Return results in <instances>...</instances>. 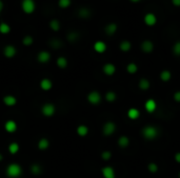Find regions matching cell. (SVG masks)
Listing matches in <instances>:
<instances>
[{
  "label": "cell",
  "instance_id": "obj_1",
  "mask_svg": "<svg viewBox=\"0 0 180 178\" xmlns=\"http://www.w3.org/2000/svg\"><path fill=\"white\" fill-rule=\"evenodd\" d=\"M5 173H7V176L8 178H18L22 174V168L19 164L13 162V164H10L8 165Z\"/></svg>",
  "mask_w": 180,
  "mask_h": 178
},
{
  "label": "cell",
  "instance_id": "obj_2",
  "mask_svg": "<svg viewBox=\"0 0 180 178\" xmlns=\"http://www.w3.org/2000/svg\"><path fill=\"white\" fill-rule=\"evenodd\" d=\"M158 134H159L158 129L154 126H145V128L142 129V135L145 140H155V138L158 136Z\"/></svg>",
  "mask_w": 180,
  "mask_h": 178
},
{
  "label": "cell",
  "instance_id": "obj_3",
  "mask_svg": "<svg viewBox=\"0 0 180 178\" xmlns=\"http://www.w3.org/2000/svg\"><path fill=\"white\" fill-rule=\"evenodd\" d=\"M21 8L25 14H32L34 13L36 8V3L34 0H22L21 2Z\"/></svg>",
  "mask_w": 180,
  "mask_h": 178
},
{
  "label": "cell",
  "instance_id": "obj_4",
  "mask_svg": "<svg viewBox=\"0 0 180 178\" xmlns=\"http://www.w3.org/2000/svg\"><path fill=\"white\" fill-rule=\"evenodd\" d=\"M55 112H56V107L55 105L52 103H46L41 107V113L46 117L53 116L54 114H55Z\"/></svg>",
  "mask_w": 180,
  "mask_h": 178
},
{
  "label": "cell",
  "instance_id": "obj_5",
  "mask_svg": "<svg viewBox=\"0 0 180 178\" xmlns=\"http://www.w3.org/2000/svg\"><path fill=\"white\" fill-rule=\"evenodd\" d=\"M88 101H89V103L92 105H99L101 103L100 92L97 91V90H93V91H91L88 95Z\"/></svg>",
  "mask_w": 180,
  "mask_h": 178
},
{
  "label": "cell",
  "instance_id": "obj_6",
  "mask_svg": "<svg viewBox=\"0 0 180 178\" xmlns=\"http://www.w3.org/2000/svg\"><path fill=\"white\" fill-rule=\"evenodd\" d=\"M116 131V125L113 122H106L102 127V132L106 136H111Z\"/></svg>",
  "mask_w": 180,
  "mask_h": 178
},
{
  "label": "cell",
  "instance_id": "obj_7",
  "mask_svg": "<svg viewBox=\"0 0 180 178\" xmlns=\"http://www.w3.org/2000/svg\"><path fill=\"white\" fill-rule=\"evenodd\" d=\"M101 173H102L103 178H116L115 170L111 165H106L101 169Z\"/></svg>",
  "mask_w": 180,
  "mask_h": 178
},
{
  "label": "cell",
  "instance_id": "obj_8",
  "mask_svg": "<svg viewBox=\"0 0 180 178\" xmlns=\"http://www.w3.org/2000/svg\"><path fill=\"white\" fill-rule=\"evenodd\" d=\"M17 53V49L14 45H7L3 49V55L7 57V58L11 59V58H14Z\"/></svg>",
  "mask_w": 180,
  "mask_h": 178
},
{
  "label": "cell",
  "instance_id": "obj_9",
  "mask_svg": "<svg viewBox=\"0 0 180 178\" xmlns=\"http://www.w3.org/2000/svg\"><path fill=\"white\" fill-rule=\"evenodd\" d=\"M143 21H145V25L148 26H154L156 23H157V17L155 16L153 13H148L143 18Z\"/></svg>",
  "mask_w": 180,
  "mask_h": 178
},
{
  "label": "cell",
  "instance_id": "obj_10",
  "mask_svg": "<svg viewBox=\"0 0 180 178\" xmlns=\"http://www.w3.org/2000/svg\"><path fill=\"white\" fill-rule=\"evenodd\" d=\"M37 60L39 63H42V64H46V63L50 62L51 60V53L46 50H42L37 55Z\"/></svg>",
  "mask_w": 180,
  "mask_h": 178
},
{
  "label": "cell",
  "instance_id": "obj_11",
  "mask_svg": "<svg viewBox=\"0 0 180 178\" xmlns=\"http://www.w3.org/2000/svg\"><path fill=\"white\" fill-rule=\"evenodd\" d=\"M4 129L8 133H14L17 130V123L13 120H8L4 124Z\"/></svg>",
  "mask_w": 180,
  "mask_h": 178
},
{
  "label": "cell",
  "instance_id": "obj_12",
  "mask_svg": "<svg viewBox=\"0 0 180 178\" xmlns=\"http://www.w3.org/2000/svg\"><path fill=\"white\" fill-rule=\"evenodd\" d=\"M145 110L148 111L149 113H153V112H154V111L156 110V108H157V103H156L155 99H149L148 101L145 102Z\"/></svg>",
  "mask_w": 180,
  "mask_h": 178
},
{
  "label": "cell",
  "instance_id": "obj_13",
  "mask_svg": "<svg viewBox=\"0 0 180 178\" xmlns=\"http://www.w3.org/2000/svg\"><path fill=\"white\" fill-rule=\"evenodd\" d=\"M39 85H40V88L42 90H44V91H49V90L52 89L53 82L50 79H47V78H44V79H42L40 81Z\"/></svg>",
  "mask_w": 180,
  "mask_h": 178
},
{
  "label": "cell",
  "instance_id": "obj_14",
  "mask_svg": "<svg viewBox=\"0 0 180 178\" xmlns=\"http://www.w3.org/2000/svg\"><path fill=\"white\" fill-rule=\"evenodd\" d=\"M94 50L98 53H103L106 50V44L103 41H96L94 43Z\"/></svg>",
  "mask_w": 180,
  "mask_h": 178
},
{
  "label": "cell",
  "instance_id": "obj_15",
  "mask_svg": "<svg viewBox=\"0 0 180 178\" xmlns=\"http://www.w3.org/2000/svg\"><path fill=\"white\" fill-rule=\"evenodd\" d=\"M3 103H4L5 106L13 107L17 104V99H16V96H14L12 94H8L3 98Z\"/></svg>",
  "mask_w": 180,
  "mask_h": 178
},
{
  "label": "cell",
  "instance_id": "obj_16",
  "mask_svg": "<svg viewBox=\"0 0 180 178\" xmlns=\"http://www.w3.org/2000/svg\"><path fill=\"white\" fill-rule=\"evenodd\" d=\"M141 49H142L143 53H150L153 52V49H154V44H153L152 41L145 40V41L142 42V44H141Z\"/></svg>",
  "mask_w": 180,
  "mask_h": 178
},
{
  "label": "cell",
  "instance_id": "obj_17",
  "mask_svg": "<svg viewBox=\"0 0 180 178\" xmlns=\"http://www.w3.org/2000/svg\"><path fill=\"white\" fill-rule=\"evenodd\" d=\"M102 70L106 75H110L111 77V75H113L116 72V66L112 64V63H106V65H103Z\"/></svg>",
  "mask_w": 180,
  "mask_h": 178
},
{
  "label": "cell",
  "instance_id": "obj_18",
  "mask_svg": "<svg viewBox=\"0 0 180 178\" xmlns=\"http://www.w3.org/2000/svg\"><path fill=\"white\" fill-rule=\"evenodd\" d=\"M117 28H118V26H117L116 23H109L106 26V28H104V31H106V34L109 35V36H113L115 33L117 32Z\"/></svg>",
  "mask_w": 180,
  "mask_h": 178
},
{
  "label": "cell",
  "instance_id": "obj_19",
  "mask_svg": "<svg viewBox=\"0 0 180 178\" xmlns=\"http://www.w3.org/2000/svg\"><path fill=\"white\" fill-rule=\"evenodd\" d=\"M76 132H77V134L79 135V136L85 137L89 134V127L86 125H79L77 127Z\"/></svg>",
  "mask_w": 180,
  "mask_h": 178
},
{
  "label": "cell",
  "instance_id": "obj_20",
  "mask_svg": "<svg viewBox=\"0 0 180 178\" xmlns=\"http://www.w3.org/2000/svg\"><path fill=\"white\" fill-rule=\"evenodd\" d=\"M49 147H50V140H47V138L42 137V138L39 140V141H38V149L39 150L44 151V150H46Z\"/></svg>",
  "mask_w": 180,
  "mask_h": 178
},
{
  "label": "cell",
  "instance_id": "obj_21",
  "mask_svg": "<svg viewBox=\"0 0 180 178\" xmlns=\"http://www.w3.org/2000/svg\"><path fill=\"white\" fill-rule=\"evenodd\" d=\"M128 119L135 120L140 116V111L136 109V108H131V109H128Z\"/></svg>",
  "mask_w": 180,
  "mask_h": 178
},
{
  "label": "cell",
  "instance_id": "obj_22",
  "mask_svg": "<svg viewBox=\"0 0 180 178\" xmlns=\"http://www.w3.org/2000/svg\"><path fill=\"white\" fill-rule=\"evenodd\" d=\"M8 152L11 153L12 155H15V154H17L18 152H19V150H20V147H19V144H17V143H11L10 145H8Z\"/></svg>",
  "mask_w": 180,
  "mask_h": 178
},
{
  "label": "cell",
  "instance_id": "obj_23",
  "mask_svg": "<svg viewBox=\"0 0 180 178\" xmlns=\"http://www.w3.org/2000/svg\"><path fill=\"white\" fill-rule=\"evenodd\" d=\"M128 145H130V138L128 136L122 135V136H120L118 138V146L120 148H127Z\"/></svg>",
  "mask_w": 180,
  "mask_h": 178
},
{
  "label": "cell",
  "instance_id": "obj_24",
  "mask_svg": "<svg viewBox=\"0 0 180 178\" xmlns=\"http://www.w3.org/2000/svg\"><path fill=\"white\" fill-rule=\"evenodd\" d=\"M56 64L59 68L64 69L68 66V60L67 58H64V57H59V58H57L56 60Z\"/></svg>",
  "mask_w": 180,
  "mask_h": 178
},
{
  "label": "cell",
  "instance_id": "obj_25",
  "mask_svg": "<svg viewBox=\"0 0 180 178\" xmlns=\"http://www.w3.org/2000/svg\"><path fill=\"white\" fill-rule=\"evenodd\" d=\"M119 48L122 50V52L127 53V52H128V50H130L131 48H132V44H131V42H130V41L124 40V41H122L121 43H120Z\"/></svg>",
  "mask_w": 180,
  "mask_h": 178
},
{
  "label": "cell",
  "instance_id": "obj_26",
  "mask_svg": "<svg viewBox=\"0 0 180 178\" xmlns=\"http://www.w3.org/2000/svg\"><path fill=\"white\" fill-rule=\"evenodd\" d=\"M171 78H172V74H171L170 70H162L160 72V80L163 81V82L170 81Z\"/></svg>",
  "mask_w": 180,
  "mask_h": 178
},
{
  "label": "cell",
  "instance_id": "obj_27",
  "mask_svg": "<svg viewBox=\"0 0 180 178\" xmlns=\"http://www.w3.org/2000/svg\"><path fill=\"white\" fill-rule=\"evenodd\" d=\"M10 32H11V26L8 25V23H5V22H1V23H0V34L7 35Z\"/></svg>",
  "mask_w": 180,
  "mask_h": 178
},
{
  "label": "cell",
  "instance_id": "obj_28",
  "mask_svg": "<svg viewBox=\"0 0 180 178\" xmlns=\"http://www.w3.org/2000/svg\"><path fill=\"white\" fill-rule=\"evenodd\" d=\"M78 16L80 18H89L91 16V11L86 8H81L78 11Z\"/></svg>",
  "mask_w": 180,
  "mask_h": 178
},
{
  "label": "cell",
  "instance_id": "obj_29",
  "mask_svg": "<svg viewBox=\"0 0 180 178\" xmlns=\"http://www.w3.org/2000/svg\"><path fill=\"white\" fill-rule=\"evenodd\" d=\"M138 86H139V88L141 90H146L150 88V86H151V83H150L149 80L146 79H141L139 81V83H138Z\"/></svg>",
  "mask_w": 180,
  "mask_h": 178
},
{
  "label": "cell",
  "instance_id": "obj_30",
  "mask_svg": "<svg viewBox=\"0 0 180 178\" xmlns=\"http://www.w3.org/2000/svg\"><path fill=\"white\" fill-rule=\"evenodd\" d=\"M31 172H32V174H34V175H39L41 172H42V168H41V165L38 164H33L31 165Z\"/></svg>",
  "mask_w": 180,
  "mask_h": 178
},
{
  "label": "cell",
  "instance_id": "obj_31",
  "mask_svg": "<svg viewBox=\"0 0 180 178\" xmlns=\"http://www.w3.org/2000/svg\"><path fill=\"white\" fill-rule=\"evenodd\" d=\"M50 28L53 29L54 32H58L60 29V22L59 20L57 19H53L50 21Z\"/></svg>",
  "mask_w": 180,
  "mask_h": 178
},
{
  "label": "cell",
  "instance_id": "obj_32",
  "mask_svg": "<svg viewBox=\"0 0 180 178\" xmlns=\"http://www.w3.org/2000/svg\"><path fill=\"white\" fill-rule=\"evenodd\" d=\"M117 99V95L116 93L114 91H107L106 94V99L109 103H113V102H115Z\"/></svg>",
  "mask_w": 180,
  "mask_h": 178
},
{
  "label": "cell",
  "instance_id": "obj_33",
  "mask_svg": "<svg viewBox=\"0 0 180 178\" xmlns=\"http://www.w3.org/2000/svg\"><path fill=\"white\" fill-rule=\"evenodd\" d=\"M137 70H138V66L135 64V63H130V64H128L127 71L128 72V74H136Z\"/></svg>",
  "mask_w": 180,
  "mask_h": 178
},
{
  "label": "cell",
  "instance_id": "obj_34",
  "mask_svg": "<svg viewBox=\"0 0 180 178\" xmlns=\"http://www.w3.org/2000/svg\"><path fill=\"white\" fill-rule=\"evenodd\" d=\"M34 43V39H33L32 36H25L22 39V44L25 45V46H31V45Z\"/></svg>",
  "mask_w": 180,
  "mask_h": 178
},
{
  "label": "cell",
  "instance_id": "obj_35",
  "mask_svg": "<svg viewBox=\"0 0 180 178\" xmlns=\"http://www.w3.org/2000/svg\"><path fill=\"white\" fill-rule=\"evenodd\" d=\"M72 3V0H59L58 5L61 8H68Z\"/></svg>",
  "mask_w": 180,
  "mask_h": 178
},
{
  "label": "cell",
  "instance_id": "obj_36",
  "mask_svg": "<svg viewBox=\"0 0 180 178\" xmlns=\"http://www.w3.org/2000/svg\"><path fill=\"white\" fill-rule=\"evenodd\" d=\"M78 37H79V35L76 32H72L68 35V40L70 42H75L78 39Z\"/></svg>",
  "mask_w": 180,
  "mask_h": 178
},
{
  "label": "cell",
  "instance_id": "obj_37",
  "mask_svg": "<svg viewBox=\"0 0 180 178\" xmlns=\"http://www.w3.org/2000/svg\"><path fill=\"white\" fill-rule=\"evenodd\" d=\"M148 170L151 172V173H156L158 171V165L155 164V162H150L148 165Z\"/></svg>",
  "mask_w": 180,
  "mask_h": 178
},
{
  "label": "cell",
  "instance_id": "obj_38",
  "mask_svg": "<svg viewBox=\"0 0 180 178\" xmlns=\"http://www.w3.org/2000/svg\"><path fill=\"white\" fill-rule=\"evenodd\" d=\"M111 157H112V153H111L110 151H103V152L101 153V158H102L103 160H110Z\"/></svg>",
  "mask_w": 180,
  "mask_h": 178
},
{
  "label": "cell",
  "instance_id": "obj_39",
  "mask_svg": "<svg viewBox=\"0 0 180 178\" xmlns=\"http://www.w3.org/2000/svg\"><path fill=\"white\" fill-rule=\"evenodd\" d=\"M173 53H175L176 56H180V41L176 42L173 46Z\"/></svg>",
  "mask_w": 180,
  "mask_h": 178
},
{
  "label": "cell",
  "instance_id": "obj_40",
  "mask_svg": "<svg viewBox=\"0 0 180 178\" xmlns=\"http://www.w3.org/2000/svg\"><path fill=\"white\" fill-rule=\"evenodd\" d=\"M51 46H52L53 48H59L60 46H61V42H60L59 40H57V39H54V40L51 41Z\"/></svg>",
  "mask_w": 180,
  "mask_h": 178
},
{
  "label": "cell",
  "instance_id": "obj_41",
  "mask_svg": "<svg viewBox=\"0 0 180 178\" xmlns=\"http://www.w3.org/2000/svg\"><path fill=\"white\" fill-rule=\"evenodd\" d=\"M174 99H175L177 103H180V91H176L174 93Z\"/></svg>",
  "mask_w": 180,
  "mask_h": 178
},
{
  "label": "cell",
  "instance_id": "obj_42",
  "mask_svg": "<svg viewBox=\"0 0 180 178\" xmlns=\"http://www.w3.org/2000/svg\"><path fill=\"white\" fill-rule=\"evenodd\" d=\"M172 3L175 5L176 8H180V0H172Z\"/></svg>",
  "mask_w": 180,
  "mask_h": 178
},
{
  "label": "cell",
  "instance_id": "obj_43",
  "mask_svg": "<svg viewBox=\"0 0 180 178\" xmlns=\"http://www.w3.org/2000/svg\"><path fill=\"white\" fill-rule=\"evenodd\" d=\"M175 160L178 162V164H180V152H177L175 154Z\"/></svg>",
  "mask_w": 180,
  "mask_h": 178
},
{
  "label": "cell",
  "instance_id": "obj_44",
  "mask_svg": "<svg viewBox=\"0 0 180 178\" xmlns=\"http://www.w3.org/2000/svg\"><path fill=\"white\" fill-rule=\"evenodd\" d=\"M2 10H3V2L0 0V13L2 12Z\"/></svg>",
  "mask_w": 180,
  "mask_h": 178
},
{
  "label": "cell",
  "instance_id": "obj_45",
  "mask_svg": "<svg viewBox=\"0 0 180 178\" xmlns=\"http://www.w3.org/2000/svg\"><path fill=\"white\" fill-rule=\"evenodd\" d=\"M130 1H132V2H139V1H141V0H130Z\"/></svg>",
  "mask_w": 180,
  "mask_h": 178
},
{
  "label": "cell",
  "instance_id": "obj_46",
  "mask_svg": "<svg viewBox=\"0 0 180 178\" xmlns=\"http://www.w3.org/2000/svg\"><path fill=\"white\" fill-rule=\"evenodd\" d=\"M2 159H3V156H2V154H0V161H1Z\"/></svg>",
  "mask_w": 180,
  "mask_h": 178
},
{
  "label": "cell",
  "instance_id": "obj_47",
  "mask_svg": "<svg viewBox=\"0 0 180 178\" xmlns=\"http://www.w3.org/2000/svg\"><path fill=\"white\" fill-rule=\"evenodd\" d=\"M179 178H180V173H179Z\"/></svg>",
  "mask_w": 180,
  "mask_h": 178
}]
</instances>
